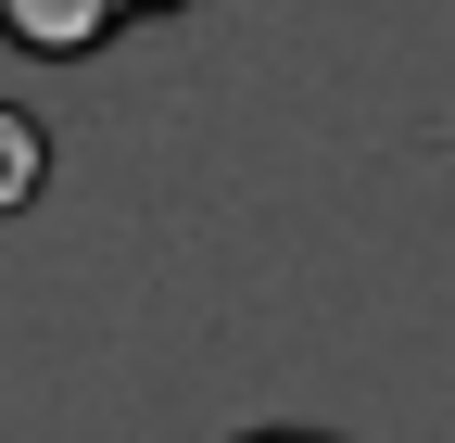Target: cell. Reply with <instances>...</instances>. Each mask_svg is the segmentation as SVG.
<instances>
[{
	"label": "cell",
	"mask_w": 455,
	"mask_h": 443,
	"mask_svg": "<svg viewBox=\"0 0 455 443\" xmlns=\"http://www.w3.org/2000/svg\"><path fill=\"white\" fill-rule=\"evenodd\" d=\"M127 13H178V0H0V38L38 51V64H64V51H101Z\"/></svg>",
	"instance_id": "cell-1"
},
{
	"label": "cell",
	"mask_w": 455,
	"mask_h": 443,
	"mask_svg": "<svg viewBox=\"0 0 455 443\" xmlns=\"http://www.w3.org/2000/svg\"><path fill=\"white\" fill-rule=\"evenodd\" d=\"M241 443H329V431H241Z\"/></svg>",
	"instance_id": "cell-3"
},
{
	"label": "cell",
	"mask_w": 455,
	"mask_h": 443,
	"mask_svg": "<svg viewBox=\"0 0 455 443\" xmlns=\"http://www.w3.org/2000/svg\"><path fill=\"white\" fill-rule=\"evenodd\" d=\"M38 190H51V127L26 101H0V215H26Z\"/></svg>",
	"instance_id": "cell-2"
}]
</instances>
